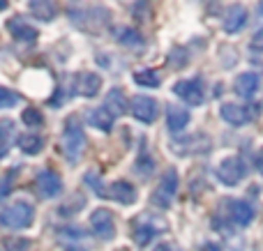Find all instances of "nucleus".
Here are the masks:
<instances>
[{"label":"nucleus","mask_w":263,"mask_h":251,"mask_svg":"<svg viewBox=\"0 0 263 251\" xmlns=\"http://www.w3.org/2000/svg\"><path fill=\"white\" fill-rule=\"evenodd\" d=\"M136 171H141L143 175H150L155 171V164H153V157H145V155H141L139 157V161H136Z\"/></svg>","instance_id":"28"},{"label":"nucleus","mask_w":263,"mask_h":251,"mask_svg":"<svg viewBox=\"0 0 263 251\" xmlns=\"http://www.w3.org/2000/svg\"><path fill=\"white\" fill-rule=\"evenodd\" d=\"M229 217L236 226H250L254 221V207L247 201H240V198H231L229 201Z\"/></svg>","instance_id":"12"},{"label":"nucleus","mask_w":263,"mask_h":251,"mask_svg":"<svg viewBox=\"0 0 263 251\" xmlns=\"http://www.w3.org/2000/svg\"><path fill=\"white\" fill-rule=\"evenodd\" d=\"M118 41L120 44H125L127 49H132V51H139V49H143V37L139 35L136 30H129V28H123V30L118 32Z\"/></svg>","instance_id":"21"},{"label":"nucleus","mask_w":263,"mask_h":251,"mask_svg":"<svg viewBox=\"0 0 263 251\" xmlns=\"http://www.w3.org/2000/svg\"><path fill=\"white\" fill-rule=\"evenodd\" d=\"M129 109H132V115H134L139 122H143V124L155 122V120H157V113H159L157 99H153V97H148V95L132 97Z\"/></svg>","instance_id":"6"},{"label":"nucleus","mask_w":263,"mask_h":251,"mask_svg":"<svg viewBox=\"0 0 263 251\" xmlns=\"http://www.w3.org/2000/svg\"><path fill=\"white\" fill-rule=\"evenodd\" d=\"M192 115L185 106H176V104H168L166 106V129L173 134H180L182 129L190 124Z\"/></svg>","instance_id":"13"},{"label":"nucleus","mask_w":263,"mask_h":251,"mask_svg":"<svg viewBox=\"0 0 263 251\" xmlns=\"http://www.w3.org/2000/svg\"><path fill=\"white\" fill-rule=\"evenodd\" d=\"M90 226H92V231H95L97 238H102V240H111L116 235L114 215H111V210H106V207H97V210L92 212Z\"/></svg>","instance_id":"8"},{"label":"nucleus","mask_w":263,"mask_h":251,"mask_svg":"<svg viewBox=\"0 0 263 251\" xmlns=\"http://www.w3.org/2000/svg\"><path fill=\"white\" fill-rule=\"evenodd\" d=\"M219 115H222L224 122L233 124V127H242L252 120V109L250 106H240L233 104V101H227V104L219 106Z\"/></svg>","instance_id":"9"},{"label":"nucleus","mask_w":263,"mask_h":251,"mask_svg":"<svg viewBox=\"0 0 263 251\" xmlns=\"http://www.w3.org/2000/svg\"><path fill=\"white\" fill-rule=\"evenodd\" d=\"M12 173H14V171H9V173L0 175V196H7L9 189H12Z\"/></svg>","instance_id":"30"},{"label":"nucleus","mask_w":263,"mask_h":251,"mask_svg":"<svg viewBox=\"0 0 263 251\" xmlns=\"http://www.w3.org/2000/svg\"><path fill=\"white\" fill-rule=\"evenodd\" d=\"M134 81L143 88H157L159 86V76L153 72V69H139V72H134Z\"/></svg>","instance_id":"25"},{"label":"nucleus","mask_w":263,"mask_h":251,"mask_svg":"<svg viewBox=\"0 0 263 251\" xmlns=\"http://www.w3.org/2000/svg\"><path fill=\"white\" fill-rule=\"evenodd\" d=\"M168 226L164 224V221L155 219V217H150V215H139L134 219V224H132V238H134V242L139 244V247H145V244H150V240H153L155 235H159Z\"/></svg>","instance_id":"3"},{"label":"nucleus","mask_w":263,"mask_h":251,"mask_svg":"<svg viewBox=\"0 0 263 251\" xmlns=\"http://www.w3.org/2000/svg\"><path fill=\"white\" fill-rule=\"evenodd\" d=\"M58 233L63 235V238H72V240H81L83 235H86L81 228H79V226H77V228H74V226H69V228H60Z\"/></svg>","instance_id":"31"},{"label":"nucleus","mask_w":263,"mask_h":251,"mask_svg":"<svg viewBox=\"0 0 263 251\" xmlns=\"http://www.w3.org/2000/svg\"><path fill=\"white\" fill-rule=\"evenodd\" d=\"M37 192H40L42 198H55L60 192H63V180H60L58 173L53 171H42L35 180Z\"/></svg>","instance_id":"10"},{"label":"nucleus","mask_w":263,"mask_h":251,"mask_svg":"<svg viewBox=\"0 0 263 251\" xmlns=\"http://www.w3.org/2000/svg\"><path fill=\"white\" fill-rule=\"evenodd\" d=\"M16 145L21 152H26V155H37V152L44 148V141H42L37 134H23V136L16 138Z\"/></svg>","instance_id":"20"},{"label":"nucleus","mask_w":263,"mask_h":251,"mask_svg":"<svg viewBox=\"0 0 263 251\" xmlns=\"http://www.w3.org/2000/svg\"><path fill=\"white\" fill-rule=\"evenodd\" d=\"M86 118H88V122H90L95 129H100V132H111V129H114V120L116 118L104 109V106H97V109L88 111Z\"/></svg>","instance_id":"18"},{"label":"nucleus","mask_w":263,"mask_h":251,"mask_svg":"<svg viewBox=\"0 0 263 251\" xmlns=\"http://www.w3.org/2000/svg\"><path fill=\"white\" fill-rule=\"evenodd\" d=\"M259 88H261V78L256 72H242L240 76L236 78V92L242 97V99L254 97Z\"/></svg>","instance_id":"15"},{"label":"nucleus","mask_w":263,"mask_h":251,"mask_svg":"<svg viewBox=\"0 0 263 251\" xmlns=\"http://www.w3.org/2000/svg\"><path fill=\"white\" fill-rule=\"evenodd\" d=\"M3 247H5V251H28L30 249V240L21 238V235H16V238H5Z\"/></svg>","instance_id":"26"},{"label":"nucleus","mask_w":263,"mask_h":251,"mask_svg":"<svg viewBox=\"0 0 263 251\" xmlns=\"http://www.w3.org/2000/svg\"><path fill=\"white\" fill-rule=\"evenodd\" d=\"M32 217H35V210H32L30 203L26 201H18L12 203L9 207H5L0 212V226H7V228H28L32 224Z\"/></svg>","instance_id":"2"},{"label":"nucleus","mask_w":263,"mask_h":251,"mask_svg":"<svg viewBox=\"0 0 263 251\" xmlns=\"http://www.w3.org/2000/svg\"><path fill=\"white\" fill-rule=\"evenodd\" d=\"M173 92H176L187 106H201L205 99L199 78H182V81H178L176 86H173Z\"/></svg>","instance_id":"7"},{"label":"nucleus","mask_w":263,"mask_h":251,"mask_svg":"<svg viewBox=\"0 0 263 251\" xmlns=\"http://www.w3.org/2000/svg\"><path fill=\"white\" fill-rule=\"evenodd\" d=\"M102 88V76L95 72H79L74 76V90L81 97H95Z\"/></svg>","instance_id":"11"},{"label":"nucleus","mask_w":263,"mask_h":251,"mask_svg":"<svg viewBox=\"0 0 263 251\" xmlns=\"http://www.w3.org/2000/svg\"><path fill=\"white\" fill-rule=\"evenodd\" d=\"M199 251H222V247H219V244H215V242H205Z\"/></svg>","instance_id":"34"},{"label":"nucleus","mask_w":263,"mask_h":251,"mask_svg":"<svg viewBox=\"0 0 263 251\" xmlns=\"http://www.w3.org/2000/svg\"><path fill=\"white\" fill-rule=\"evenodd\" d=\"M21 120L26 127H42V124H44V115H42L40 109H35V106H26L21 113Z\"/></svg>","instance_id":"24"},{"label":"nucleus","mask_w":263,"mask_h":251,"mask_svg":"<svg viewBox=\"0 0 263 251\" xmlns=\"http://www.w3.org/2000/svg\"><path fill=\"white\" fill-rule=\"evenodd\" d=\"M250 49L256 51V53H261L263 51V26L254 32V37H252V41H250Z\"/></svg>","instance_id":"29"},{"label":"nucleus","mask_w":263,"mask_h":251,"mask_svg":"<svg viewBox=\"0 0 263 251\" xmlns=\"http://www.w3.org/2000/svg\"><path fill=\"white\" fill-rule=\"evenodd\" d=\"M215 175H217V180L222 184L236 187V184H240V180L247 175V166L240 157L231 155V157H224V159L219 161L217 169H215Z\"/></svg>","instance_id":"4"},{"label":"nucleus","mask_w":263,"mask_h":251,"mask_svg":"<svg viewBox=\"0 0 263 251\" xmlns=\"http://www.w3.org/2000/svg\"><path fill=\"white\" fill-rule=\"evenodd\" d=\"M256 169L261 171V175H263V148H261V152L256 155Z\"/></svg>","instance_id":"35"},{"label":"nucleus","mask_w":263,"mask_h":251,"mask_svg":"<svg viewBox=\"0 0 263 251\" xmlns=\"http://www.w3.org/2000/svg\"><path fill=\"white\" fill-rule=\"evenodd\" d=\"M245 23H247V9L240 7V5H233L227 12V16H224V30H227L229 35H236V32L242 30Z\"/></svg>","instance_id":"16"},{"label":"nucleus","mask_w":263,"mask_h":251,"mask_svg":"<svg viewBox=\"0 0 263 251\" xmlns=\"http://www.w3.org/2000/svg\"><path fill=\"white\" fill-rule=\"evenodd\" d=\"M86 182H88V184H90V187H92V189H95V192H97V194H104V192H102V184H100V178H97V175H95V173H86Z\"/></svg>","instance_id":"32"},{"label":"nucleus","mask_w":263,"mask_h":251,"mask_svg":"<svg viewBox=\"0 0 263 251\" xmlns=\"http://www.w3.org/2000/svg\"><path fill=\"white\" fill-rule=\"evenodd\" d=\"M60 148H63V155L67 157L69 161H77L79 157H81L83 148H86V134H83L81 124H79L74 118H69L67 122H65Z\"/></svg>","instance_id":"1"},{"label":"nucleus","mask_w":263,"mask_h":251,"mask_svg":"<svg viewBox=\"0 0 263 251\" xmlns=\"http://www.w3.org/2000/svg\"><path fill=\"white\" fill-rule=\"evenodd\" d=\"M176 192H178V173H176V169H168L166 173H164V178L159 180V184L155 187L153 196H150V203L162 207V210H166V207H171L173 198H176Z\"/></svg>","instance_id":"5"},{"label":"nucleus","mask_w":263,"mask_h":251,"mask_svg":"<svg viewBox=\"0 0 263 251\" xmlns=\"http://www.w3.org/2000/svg\"><path fill=\"white\" fill-rule=\"evenodd\" d=\"M18 101H21V95H16V92H12L9 88L0 86V109H12Z\"/></svg>","instance_id":"27"},{"label":"nucleus","mask_w":263,"mask_h":251,"mask_svg":"<svg viewBox=\"0 0 263 251\" xmlns=\"http://www.w3.org/2000/svg\"><path fill=\"white\" fill-rule=\"evenodd\" d=\"M30 12L35 14L37 18H42V21H51L55 14V7L51 3H46V0H40V3H30Z\"/></svg>","instance_id":"23"},{"label":"nucleus","mask_w":263,"mask_h":251,"mask_svg":"<svg viewBox=\"0 0 263 251\" xmlns=\"http://www.w3.org/2000/svg\"><path fill=\"white\" fill-rule=\"evenodd\" d=\"M109 196L118 201L120 205H132V203H136V187L127 180H116L109 187Z\"/></svg>","instance_id":"14"},{"label":"nucleus","mask_w":263,"mask_h":251,"mask_svg":"<svg viewBox=\"0 0 263 251\" xmlns=\"http://www.w3.org/2000/svg\"><path fill=\"white\" fill-rule=\"evenodd\" d=\"M12 134H14V122L12 120H0V159L7 155Z\"/></svg>","instance_id":"22"},{"label":"nucleus","mask_w":263,"mask_h":251,"mask_svg":"<svg viewBox=\"0 0 263 251\" xmlns=\"http://www.w3.org/2000/svg\"><path fill=\"white\" fill-rule=\"evenodd\" d=\"M102 106H104L114 118H120V115L127 113L129 104H127V99H125L123 90H120V88H114V90H109V95H106V99H104V104Z\"/></svg>","instance_id":"17"},{"label":"nucleus","mask_w":263,"mask_h":251,"mask_svg":"<svg viewBox=\"0 0 263 251\" xmlns=\"http://www.w3.org/2000/svg\"><path fill=\"white\" fill-rule=\"evenodd\" d=\"M7 28L14 39H18V41H35L37 39V30L32 26H28L26 21H21V18H12V21L7 23Z\"/></svg>","instance_id":"19"},{"label":"nucleus","mask_w":263,"mask_h":251,"mask_svg":"<svg viewBox=\"0 0 263 251\" xmlns=\"http://www.w3.org/2000/svg\"><path fill=\"white\" fill-rule=\"evenodd\" d=\"M155 251H180V249H178L176 244H171V242H162V244L155 247Z\"/></svg>","instance_id":"33"}]
</instances>
